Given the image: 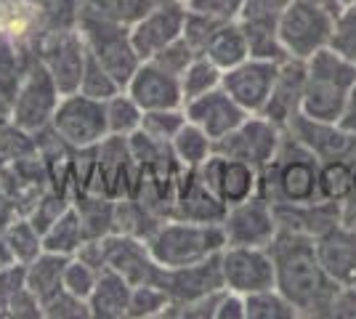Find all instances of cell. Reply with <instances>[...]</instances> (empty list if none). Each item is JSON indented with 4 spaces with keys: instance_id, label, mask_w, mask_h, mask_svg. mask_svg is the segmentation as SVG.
<instances>
[{
    "instance_id": "obj_1",
    "label": "cell",
    "mask_w": 356,
    "mask_h": 319,
    "mask_svg": "<svg viewBox=\"0 0 356 319\" xmlns=\"http://www.w3.org/2000/svg\"><path fill=\"white\" fill-rule=\"evenodd\" d=\"M274 261V288L296 306L300 319H327L338 282L325 272L312 237L280 229L266 245Z\"/></svg>"
},
{
    "instance_id": "obj_2",
    "label": "cell",
    "mask_w": 356,
    "mask_h": 319,
    "mask_svg": "<svg viewBox=\"0 0 356 319\" xmlns=\"http://www.w3.org/2000/svg\"><path fill=\"white\" fill-rule=\"evenodd\" d=\"M319 157L303 147L293 133L284 138L274 160L258 170V195L271 205L314 202L319 197Z\"/></svg>"
},
{
    "instance_id": "obj_3",
    "label": "cell",
    "mask_w": 356,
    "mask_h": 319,
    "mask_svg": "<svg viewBox=\"0 0 356 319\" xmlns=\"http://www.w3.org/2000/svg\"><path fill=\"white\" fill-rule=\"evenodd\" d=\"M356 88V64L335 48H322L306 59V88L300 115L341 122Z\"/></svg>"
},
{
    "instance_id": "obj_4",
    "label": "cell",
    "mask_w": 356,
    "mask_h": 319,
    "mask_svg": "<svg viewBox=\"0 0 356 319\" xmlns=\"http://www.w3.org/2000/svg\"><path fill=\"white\" fill-rule=\"evenodd\" d=\"M152 256L165 269L189 266L210 256H218L226 247L221 224H197L184 218H165L163 227L147 240Z\"/></svg>"
},
{
    "instance_id": "obj_5",
    "label": "cell",
    "mask_w": 356,
    "mask_h": 319,
    "mask_svg": "<svg viewBox=\"0 0 356 319\" xmlns=\"http://www.w3.org/2000/svg\"><path fill=\"white\" fill-rule=\"evenodd\" d=\"M77 30L83 35L90 56L99 61L106 72L125 88L128 80L134 77V72L141 67V61H144L134 46L131 27L128 24H120L115 19H106V16L96 14V11L86 8V6H80Z\"/></svg>"
},
{
    "instance_id": "obj_6",
    "label": "cell",
    "mask_w": 356,
    "mask_h": 319,
    "mask_svg": "<svg viewBox=\"0 0 356 319\" xmlns=\"http://www.w3.org/2000/svg\"><path fill=\"white\" fill-rule=\"evenodd\" d=\"M338 8L327 0H290L280 19V43L290 59H312L316 51L332 46Z\"/></svg>"
},
{
    "instance_id": "obj_7",
    "label": "cell",
    "mask_w": 356,
    "mask_h": 319,
    "mask_svg": "<svg viewBox=\"0 0 356 319\" xmlns=\"http://www.w3.org/2000/svg\"><path fill=\"white\" fill-rule=\"evenodd\" d=\"M59 99H61V91L59 85L54 83L51 72L45 69L40 59H32V64L27 67L24 77H22V85L16 91L8 122L14 128H19V131L40 133L54 120V112L59 106Z\"/></svg>"
},
{
    "instance_id": "obj_8",
    "label": "cell",
    "mask_w": 356,
    "mask_h": 319,
    "mask_svg": "<svg viewBox=\"0 0 356 319\" xmlns=\"http://www.w3.org/2000/svg\"><path fill=\"white\" fill-rule=\"evenodd\" d=\"M51 128L59 133L74 149H90L99 147L106 136V106L99 99H90L86 93L74 91L64 93L59 99V106L54 112Z\"/></svg>"
},
{
    "instance_id": "obj_9",
    "label": "cell",
    "mask_w": 356,
    "mask_h": 319,
    "mask_svg": "<svg viewBox=\"0 0 356 319\" xmlns=\"http://www.w3.org/2000/svg\"><path fill=\"white\" fill-rule=\"evenodd\" d=\"M38 59L43 61V67L51 72L61 96L77 91L83 72H86V64H88V46L77 30V24L48 32L38 46Z\"/></svg>"
},
{
    "instance_id": "obj_10",
    "label": "cell",
    "mask_w": 356,
    "mask_h": 319,
    "mask_svg": "<svg viewBox=\"0 0 356 319\" xmlns=\"http://www.w3.org/2000/svg\"><path fill=\"white\" fill-rule=\"evenodd\" d=\"M282 138L284 131L280 125H274L268 117H264V115H248L229 136H223L216 144V152L226 154V157H234V160H242V163H248V165L261 170V167L274 160Z\"/></svg>"
},
{
    "instance_id": "obj_11",
    "label": "cell",
    "mask_w": 356,
    "mask_h": 319,
    "mask_svg": "<svg viewBox=\"0 0 356 319\" xmlns=\"http://www.w3.org/2000/svg\"><path fill=\"white\" fill-rule=\"evenodd\" d=\"M226 245H245V247H266L277 231V213L274 205L266 202L261 195L237 202L232 208H226V215L221 221Z\"/></svg>"
},
{
    "instance_id": "obj_12",
    "label": "cell",
    "mask_w": 356,
    "mask_h": 319,
    "mask_svg": "<svg viewBox=\"0 0 356 319\" xmlns=\"http://www.w3.org/2000/svg\"><path fill=\"white\" fill-rule=\"evenodd\" d=\"M287 6L290 0H245L237 22L248 38L250 56L271 61L287 59L280 43V19Z\"/></svg>"
},
{
    "instance_id": "obj_13",
    "label": "cell",
    "mask_w": 356,
    "mask_h": 319,
    "mask_svg": "<svg viewBox=\"0 0 356 319\" xmlns=\"http://www.w3.org/2000/svg\"><path fill=\"white\" fill-rule=\"evenodd\" d=\"M221 274L223 288L234 290L239 295L274 288V261L268 247L226 245L221 250Z\"/></svg>"
},
{
    "instance_id": "obj_14",
    "label": "cell",
    "mask_w": 356,
    "mask_h": 319,
    "mask_svg": "<svg viewBox=\"0 0 356 319\" xmlns=\"http://www.w3.org/2000/svg\"><path fill=\"white\" fill-rule=\"evenodd\" d=\"M277 72H280V61L250 56V59H245L242 64L223 72L221 88L248 115H261L268 101L271 85L277 80Z\"/></svg>"
},
{
    "instance_id": "obj_15",
    "label": "cell",
    "mask_w": 356,
    "mask_h": 319,
    "mask_svg": "<svg viewBox=\"0 0 356 319\" xmlns=\"http://www.w3.org/2000/svg\"><path fill=\"white\" fill-rule=\"evenodd\" d=\"M197 170H200V179L205 181V186L226 208L258 195V167L248 165L242 160L213 152Z\"/></svg>"
},
{
    "instance_id": "obj_16",
    "label": "cell",
    "mask_w": 356,
    "mask_h": 319,
    "mask_svg": "<svg viewBox=\"0 0 356 319\" xmlns=\"http://www.w3.org/2000/svg\"><path fill=\"white\" fill-rule=\"evenodd\" d=\"M157 285L168 293L170 306H184L192 304L202 295L210 293H218L223 290V274H221V253L218 256H210L205 261H197L189 266H176V269H165L157 279Z\"/></svg>"
},
{
    "instance_id": "obj_17",
    "label": "cell",
    "mask_w": 356,
    "mask_h": 319,
    "mask_svg": "<svg viewBox=\"0 0 356 319\" xmlns=\"http://www.w3.org/2000/svg\"><path fill=\"white\" fill-rule=\"evenodd\" d=\"M186 8L189 6L184 0H165L131 24V38H134V46L141 59H152L154 54H160L165 46H170L173 40L181 38L184 22H186Z\"/></svg>"
},
{
    "instance_id": "obj_18",
    "label": "cell",
    "mask_w": 356,
    "mask_h": 319,
    "mask_svg": "<svg viewBox=\"0 0 356 319\" xmlns=\"http://www.w3.org/2000/svg\"><path fill=\"white\" fill-rule=\"evenodd\" d=\"M287 133L309 147L319 163L327 160H346L356 165V133L348 131L343 122H327V120H314L306 115H298L296 120L290 122Z\"/></svg>"
},
{
    "instance_id": "obj_19",
    "label": "cell",
    "mask_w": 356,
    "mask_h": 319,
    "mask_svg": "<svg viewBox=\"0 0 356 319\" xmlns=\"http://www.w3.org/2000/svg\"><path fill=\"white\" fill-rule=\"evenodd\" d=\"M106 250V266L120 272L131 285H149L160 279L163 266L152 256L147 240L138 237H128V234H109L104 237Z\"/></svg>"
},
{
    "instance_id": "obj_20",
    "label": "cell",
    "mask_w": 356,
    "mask_h": 319,
    "mask_svg": "<svg viewBox=\"0 0 356 319\" xmlns=\"http://www.w3.org/2000/svg\"><path fill=\"white\" fill-rule=\"evenodd\" d=\"M223 215H226V205L205 186V181L200 179V170L184 167L173 192L170 218H184L197 224H221Z\"/></svg>"
},
{
    "instance_id": "obj_21",
    "label": "cell",
    "mask_w": 356,
    "mask_h": 319,
    "mask_svg": "<svg viewBox=\"0 0 356 319\" xmlns=\"http://www.w3.org/2000/svg\"><path fill=\"white\" fill-rule=\"evenodd\" d=\"M303 88H306V61L290 59V56L282 59L261 115L268 117L274 125H280L282 131H287L290 122L296 120L303 109Z\"/></svg>"
},
{
    "instance_id": "obj_22",
    "label": "cell",
    "mask_w": 356,
    "mask_h": 319,
    "mask_svg": "<svg viewBox=\"0 0 356 319\" xmlns=\"http://www.w3.org/2000/svg\"><path fill=\"white\" fill-rule=\"evenodd\" d=\"M184 112H186V120L194 122L197 128H202L216 144L223 136H229L239 122L248 117V112L223 88H216L205 96H197L192 101H186Z\"/></svg>"
},
{
    "instance_id": "obj_23",
    "label": "cell",
    "mask_w": 356,
    "mask_h": 319,
    "mask_svg": "<svg viewBox=\"0 0 356 319\" xmlns=\"http://www.w3.org/2000/svg\"><path fill=\"white\" fill-rule=\"evenodd\" d=\"M125 91L134 96L138 106L149 109H176L184 106V93H181V77L170 75L154 61H141V67L128 80Z\"/></svg>"
},
{
    "instance_id": "obj_24",
    "label": "cell",
    "mask_w": 356,
    "mask_h": 319,
    "mask_svg": "<svg viewBox=\"0 0 356 319\" xmlns=\"http://www.w3.org/2000/svg\"><path fill=\"white\" fill-rule=\"evenodd\" d=\"M316 256L322 261L325 272L341 285H356V231L346 224H332L316 240Z\"/></svg>"
},
{
    "instance_id": "obj_25",
    "label": "cell",
    "mask_w": 356,
    "mask_h": 319,
    "mask_svg": "<svg viewBox=\"0 0 356 319\" xmlns=\"http://www.w3.org/2000/svg\"><path fill=\"white\" fill-rule=\"evenodd\" d=\"M277 213V224L284 231H296L303 237L316 240L325 229L338 224V202H327V199H314V202H293V205H274Z\"/></svg>"
},
{
    "instance_id": "obj_26",
    "label": "cell",
    "mask_w": 356,
    "mask_h": 319,
    "mask_svg": "<svg viewBox=\"0 0 356 319\" xmlns=\"http://www.w3.org/2000/svg\"><path fill=\"white\" fill-rule=\"evenodd\" d=\"M134 285L120 272L104 266L99 272L96 288L88 295V309L93 319H128Z\"/></svg>"
},
{
    "instance_id": "obj_27",
    "label": "cell",
    "mask_w": 356,
    "mask_h": 319,
    "mask_svg": "<svg viewBox=\"0 0 356 319\" xmlns=\"http://www.w3.org/2000/svg\"><path fill=\"white\" fill-rule=\"evenodd\" d=\"M32 59H38V54H24L22 48L0 38V120L8 122L11 106H14L16 91L22 85V77L27 72Z\"/></svg>"
},
{
    "instance_id": "obj_28",
    "label": "cell",
    "mask_w": 356,
    "mask_h": 319,
    "mask_svg": "<svg viewBox=\"0 0 356 319\" xmlns=\"http://www.w3.org/2000/svg\"><path fill=\"white\" fill-rule=\"evenodd\" d=\"M202 56L213 61L221 72L237 67L245 59H250V46H248V38H245V32H242L237 19L223 22L221 27L216 30V35L208 40Z\"/></svg>"
},
{
    "instance_id": "obj_29",
    "label": "cell",
    "mask_w": 356,
    "mask_h": 319,
    "mask_svg": "<svg viewBox=\"0 0 356 319\" xmlns=\"http://www.w3.org/2000/svg\"><path fill=\"white\" fill-rule=\"evenodd\" d=\"M67 261H70V256H59V253L43 250L35 261L24 263L27 288L38 295L40 304H45V301L54 298L59 290H64V269H67Z\"/></svg>"
},
{
    "instance_id": "obj_30",
    "label": "cell",
    "mask_w": 356,
    "mask_h": 319,
    "mask_svg": "<svg viewBox=\"0 0 356 319\" xmlns=\"http://www.w3.org/2000/svg\"><path fill=\"white\" fill-rule=\"evenodd\" d=\"M74 211L80 215L88 240H102L115 234V205L118 199L106 195H93V192H80L72 199Z\"/></svg>"
},
{
    "instance_id": "obj_31",
    "label": "cell",
    "mask_w": 356,
    "mask_h": 319,
    "mask_svg": "<svg viewBox=\"0 0 356 319\" xmlns=\"http://www.w3.org/2000/svg\"><path fill=\"white\" fill-rule=\"evenodd\" d=\"M165 215L152 211L136 197H120L115 205V234H128L138 240H149L157 229L163 227Z\"/></svg>"
},
{
    "instance_id": "obj_32",
    "label": "cell",
    "mask_w": 356,
    "mask_h": 319,
    "mask_svg": "<svg viewBox=\"0 0 356 319\" xmlns=\"http://www.w3.org/2000/svg\"><path fill=\"white\" fill-rule=\"evenodd\" d=\"M88 234H86V227L80 221V215L74 211V205H70L64 215L54 227L43 234V247L48 253H59V256H77V250L86 245Z\"/></svg>"
},
{
    "instance_id": "obj_33",
    "label": "cell",
    "mask_w": 356,
    "mask_h": 319,
    "mask_svg": "<svg viewBox=\"0 0 356 319\" xmlns=\"http://www.w3.org/2000/svg\"><path fill=\"white\" fill-rule=\"evenodd\" d=\"M170 149H173V157L178 160L181 167H200L210 154L216 152V141L202 128H197L194 122L186 120V125L170 141Z\"/></svg>"
},
{
    "instance_id": "obj_34",
    "label": "cell",
    "mask_w": 356,
    "mask_h": 319,
    "mask_svg": "<svg viewBox=\"0 0 356 319\" xmlns=\"http://www.w3.org/2000/svg\"><path fill=\"white\" fill-rule=\"evenodd\" d=\"M104 106H106V128H109V136L131 138L136 131H141L144 109L138 106V101H136L128 91L115 93L112 99H106Z\"/></svg>"
},
{
    "instance_id": "obj_35",
    "label": "cell",
    "mask_w": 356,
    "mask_h": 319,
    "mask_svg": "<svg viewBox=\"0 0 356 319\" xmlns=\"http://www.w3.org/2000/svg\"><path fill=\"white\" fill-rule=\"evenodd\" d=\"M3 234H6V243H8L11 256L19 263H30V261H35L45 250L43 234L32 227V221L27 215H16L14 221L3 229Z\"/></svg>"
},
{
    "instance_id": "obj_36",
    "label": "cell",
    "mask_w": 356,
    "mask_h": 319,
    "mask_svg": "<svg viewBox=\"0 0 356 319\" xmlns=\"http://www.w3.org/2000/svg\"><path fill=\"white\" fill-rule=\"evenodd\" d=\"M354 195V165L346 160H327L319 167V197L341 205Z\"/></svg>"
},
{
    "instance_id": "obj_37",
    "label": "cell",
    "mask_w": 356,
    "mask_h": 319,
    "mask_svg": "<svg viewBox=\"0 0 356 319\" xmlns=\"http://www.w3.org/2000/svg\"><path fill=\"white\" fill-rule=\"evenodd\" d=\"M223 72L205 56H197V59L184 69L181 75V93H184V104L192 101L197 96H205V93L221 88Z\"/></svg>"
},
{
    "instance_id": "obj_38",
    "label": "cell",
    "mask_w": 356,
    "mask_h": 319,
    "mask_svg": "<svg viewBox=\"0 0 356 319\" xmlns=\"http://www.w3.org/2000/svg\"><path fill=\"white\" fill-rule=\"evenodd\" d=\"M245 306H248V319H300L296 306L290 304L277 288L245 295Z\"/></svg>"
},
{
    "instance_id": "obj_39",
    "label": "cell",
    "mask_w": 356,
    "mask_h": 319,
    "mask_svg": "<svg viewBox=\"0 0 356 319\" xmlns=\"http://www.w3.org/2000/svg\"><path fill=\"white\" fill-rule=\"evenodd\" d=\"M165 0H83V6L96 11V14L115 19L120 24H134L144 14H149L152 8H157Z\"/></svg>"
},
{
    "instance_id": "obj_40",
    "label": "cell",
    "mask_w": 356,
    "mask_h": 319,
    "mask_svg": "<svg viewBox=\"0 0 356 319\" xmlns=\"http://www.w3.org/2000/svg\"><path fill=\"white\" fill-rule=\"evenodd\" d=\"M170 306V298L160 285H136L131 293V306H128V319H157L165 317Z\"/></svg>"
},
{
    "instance_id": "obj_41",
    "label": "cell",
    "mask_w": 356,
    "mask_h": 319,
    "mask_svg": "<svg viewBox=\"0 0 356 319\" xmlns=\"http://www.w3.org/2000/svg\"><path fill=\"white\" fill-rule=\"evenodd\" d=\"M184 125H186V112H184V106H176V109H149V112H144L141 131H144L147 136L163 141V144H170Z\"/></svg>"
},
{
    "instance_id": "obj_42",
    "label": "cell",
    "mask_w": 356,
    "mask_h": 319,
    "mask_svg": "<svg viewBox=\"0 0 356 319\" xmlns=\"http://www.w3.org/2000/svg\"><path fill=\"white\" fill-rule=\"evenodd\" d=\"M77 91L90 96V99L106 101V99H112L115 93L125 91V88L88 54V64H86V72H83V80H80V88Z\"/></svg>"
},
{
    "instance_id": "obj_43",
    "label": "cell",
    "mask_w": 356,
    "mask_h": 319,
    "mask_svg": "<svg viewBox=\"0 0 356 319\" xmlns=\"http://www.w3.org/2000/svg\"><path fill=\"white\" fill-rule=\"evenodd\" d=\"M70 205H72V199L70 197H64V195H59V192L48 189L43 197L38 199V202L30 208L27 218H30L32 227L38 229L40 234H45V231H48V229L54 227L61 215H64V211H67Z\"/></svg>"
},
{
    "instance_id": "obj_44",
    "label": "cell",
    "mask_w": 356,
    "mask_h": 319,
    "mask_svg": "<svg viewBox=\"0 0 356 319\" xmlns=\"http://www.w3.org/2000/svg\"><path fill=\"white\" fill-rule=\"evenodd\" d=\"M223 24V19H216L210 14H202V11H194V8H186V22H184V32L181 38L189 43V46L202 56V51L208 46V40L216 35V30Z\"/></svg>"
},
{
    "instance_id": "obj_45",
    "label": "cell",
    "mask_w": 356,
    "mask_h": 319,
    "mask_svg": "<svg viewBox=\"0 0 356 319\" xmlns=\"http://www.w3.org/2000/svg\"><path fill=\"white\" fill-rule=\"evenodd\" d=\"M88 301L70 290H59L54 298L43 304V319H88Z\"/></svg>"
},
{
    "instance_id": "obj_46",
    "label": "cell",
    "mask_w": 356,
    "mask_h": 319,
    "mask_svg": "<svg viewBox=\"0 0 356 319\" xmlns=\"http://www.w3.org/2000/svg\"><path fill=\"white\" fill-rule=\"evenodd\" d=\"M99 272H102V269H96V266L86 263L83 259L72 256V259L67 261V269H64V290H70V293H74V295H80V298L88 301V295L93 293V288H96Z\"/></svg>"
},
{
    "instance_id": "obj_47",
    "label": "cell",
    "mask_w": 356,
    "mask_h": 319,
    "mask_svg": "<svg viewBox=\"0 0 356 319\" xmlns=\"http://www.w3.org/2000/svg\"><path fill=\"white\" fill-rule=\"evenodd\" d=\"M197 56H200V54H197V51H194L186 40H184V38H178V40H173L170 46H165L160 54H154L149 61L160 64V67H163V69H168L170 75L181 77V75H184V69H186V67H189Z\"/></svg>"
},
{
    "instance_id": "obj_48",
    "label": "cell",
    "mask_w": 356,
    "mask_h": 319,
    "mask_svg": "<svg viewBox=\"0 0 356 319\" xmlns=\"http://www.w3.org/2000/svg\"><path fill=\"white\" fill-rule=\"evenodd\" d=\"M332 48L341 51L343 56H348L356 64V3L341 8L335 38H332Z\"/></svg>"
},
{
    "instance_id": "obj_49",
    "label": "cell",
    "mask_w": 356,
    "mask_h": 319,
    "mask_svg": "<svg viewBox=\"0 0 356 319\" xmlns=\"http://www.w3.org/2000/svg\"><path fill=\"white\" fill-rule=\"evenodd\" d=\"M24 288H27L24 263L14 261V263H8V266H0V317L6 314L8 304H11Z\"/></svg>"
},
{
    "instance_id": "obj_50",
    "label": "cell",
    "mask_w": 356,
    "mask_h": 319,
    "mask_svg": "<svg viewBox=\"0 0 356 319\" xmlns=\"http://www.w3.org/2000/svg\"><path fill=\"white\" fill-rule=\"evenodd\" d=\"M45 11L48 22L54 30H64V27H74L77 24V14L83 0H35Z\"/></svg>"
},
{
    "instance_id": "obj_51",
    "label": "cell",
    "mask_w": 356,
    "mask_h": 319,
    "mask_svg": "<svg viewBox=\"0 0 356 319\" xmlns=\"http://www.w3.org/2000/svg\"><path fill=\"white\" fill-rule=\"evenodd\" d=\"M6 319H43V304L30 288H24L6 309Z\"/></svg>"
},
{
    "instance_id": "obj_52",
    "label": "cell",
    "mask_w": 356,
    "mask_h": 319,
    "mask_svg": "<svg viewBox=\"0 0 356 319\" xmlns=\"http://www.w3.org/2000/svg\"><path fill=\"white\" fill-rule=\"evenodd\" d=\"M194 11H202V14H210L216 19H223V22H232L237 19L245 0H189L186 3Z\"/></svg>"
},
{
    "instance_id": "obj_53",
    "label": "cell",
    "mask_w": 356,
    "mask_h": 319,
    "mask_svg": "<svg viewBox=\"0 0 356 319\" xmlns=\"http://www.w3.org/2000/svg\"><path fill=\"white\" fill-rule=\"evenodd\" d=\"M216 319H248L245 295H239V293H234V290L223 288L221 298H218V309H216Z\"/></svg>"
},
{
    "instance_id": "obj_54",
    "label": "cell",
    "mask_w": 356,
    "mask_h": 319,
    "mask_svg": "<svg viewBox=\"0 0 356 319\" xmlns=\"http://www.w3.org/2000/svg\"><path fill=\"white\" fill-rule=\"evenodd\" d=\"M327 319H356V285L338 288Z\"/></svg>"
},
{
    "instance_id": "obj_55",
    "label": "cell",
    "mask_w": 356,
    "mask_h": 319,
    "mask_svg": "<svg viewBox=\"0 0 356 319\" xmlns=\"http://www.w3.org/2000/svg\"><path fill=\"white\" fill-rule=\"evenodd\" d=\"M338 221L356 231V195H351V197H346L341 202V213H338Z\"/></svg>"
},
{
    "instance_id": "obj_56",
    "label": "cell",
    "mask_w": 356,
    "mask_h": 319,
    "mask_svg": "<svg viewBox=\"0 0 356 319\" xmlns=\"http://www.w3.org/2000/svg\"><path fill=\"white\" fill-rule=\"evenodd\" d=\"M341 122L348 131L356 133V88H354V93H351V101H348V109H346V115L341 117Z\"/></svg>"
},
{
    "instance_id": "obj_57",
    "label": "cell",
    "mask_w": 356,
    "mask_h": 319,
    "mask_svg": "<svg viewBox=\"0 0 356 319\" xmlns=\"http://www.w3.org/2000/svg\"><path fill=\"white\" fill-rule=\"evenodd\" d=\"M8 263H14V256H11V250H8L6 234L0 231V266H8Z\"/></svg>"
},
{
    "instance_id": "obj_58",
    "label": "cell",
    "mask_w": 356,
    "mask_h": 319,
    "mask_svg": "<svg viewBox=\"0 0 356 319\" xmlns=\"http://www.w3.org/2000/svg\"><path fill=\"white\" fill-rule=\"evenodd\" d=\"M327 3H330V6H335V8L341 11L343 6H351V3H356V0H327Z\"/></svg>"
},
{
    "instance_id": "obj_59",
    "label": "cell",
    "mask_w": 356,
    "mask_h": 319,
    "mask_svg": "<svg viewBox=\"0 0 356 319\" xmlns=\"http://www.w3.org/2000/svg\"><path fill=\"white\" fill-rule=\"evenodd\" d=\"M354 195H356V165H354Z\"/></svg>"
},
{
    "instance_id": "obj_60",
    "label": "cell",
    "mask_w": 356,
    "mask_h": 319,
    "mask_svg": "<svg viewBox=\"0 0 356 319\" xmlns=\"http://www.w3.org/2000/svg\"><path fill=\"white\" fill-rule=\"evenodd\" d=\"M3 125H6V122H3V120H0V131H3Z\"/></svg>"
},
{
    "instance_id": "obj_61",
    "label": "cell",
    "mask_w": 356,
    "mask_h": 319,
    "mask_svg": "<svg viewBox=\"0 0 356 319\" xmlns=\"http://www.w3.org/2000/svg\"><path fill=\"white\" fill-rule=\"evenodd\" d=\"M184 3H189V0H184Z\"/></svg>"
}]
</instances>
